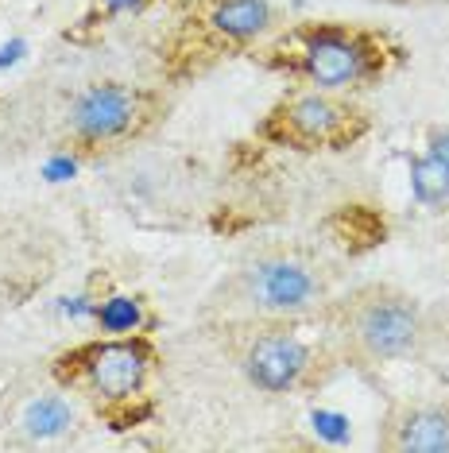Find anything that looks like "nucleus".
I'll return each mask as SVG.
<instances>
[{"label": "nucleus", "instance_id": "7ed1b4c3", "mask_svg": "<svg viewBox=\"0 0 449 453\" xmlns=\"http://www.w3.org/2000/svg\"><path fill=\"white\" fill-rule=\"evenodd\" d=\"M252 58L294 86L361 97L395 74L400 47L387 32L356 19H299L271 35Z\"/></svg>", "mask_w": 449, "mask_h": 453}, {"label": "nucleus", "instance_id": "20e7f679", "mask_svg": "<svg viewBox=\"0 0 449 453\" xmlns=\"http://www.w3.org/2000/svg\"><path fill=\"white\" fill-rule=\"evenodd\" d=\"M50 384L109 426L136 422L163 376V349L148 334L86 337L50 357Z\"/></svg>", "mask_w": 449, "mask_h": 453}, {"label": "nucleus", "instance_id": "f257e3e1", "mask_svg": "<svg viewBox=\"0 0 449 453\" xmlns=\"http://www.w3.org/2000/svg\"><path fill=\"white\" fill-rule=\"evenodd\" d=\"M337 295V264L318 244L306 241H260L244 249L213 280L198 306V322H314Z\"/></svg>", "mask_w": 449, "mask_h": 453}, {"label": "nucleus", "instance_id": "1a4fd4ad", "mask_svg": "<svg viewBox=\"0 0 449 453\" xmlns=\"http://www.w3.org/2000/svg\"><path fill=\"white\" fill-rule=\"evenodd\" d=\"M384 453H449V399H395L376 422Z\"/></svg>", "mask_w": 449, "mask_h": 453}, {"label": "nucleus", "instance_id": "f03ea898", "mask_svg": "<svg viewBox=\"0 0 449 453\" xmlns=\"http://www.w3.org/2000/svg\"><path fill=\"white\" fill-rule=\"evenodd\" d=\"M322 337L341 368L384 372L422 360L438 342V318L426 298L400 283H356L337 291L318 314Z\"/></svg>", "mask_w": 449, "mask_h": 453}, {"label": "nucleus", "instance_id": "6e6552de", "mask_svg": "<svg viewBox=\"0 0 449 453\" xmlns=\"http://www.w3.org/2000/svg\"><path fill=\"white\" fill-rule=\"evenodd\" d=\"M372 132V112L361 97L294 86L256 120V140L291 156H345Z\"/></svg>", "mask_w": 449, "mask_h": 453}, {"label": "nucleus", "instance_id": "39448f33", "mask_svg": "<svg viewBox=\"0 0 449 453\" xmlns=\"http://www.w3.org/2000/svg\"><path fill=\"white\" fill-rule=\"evenodd\" d=\"M206 329L217 353L237 368V376L268 399L314 395L341 368L325 337L302 334V322L240 318V322H209Z\"/></svg>", "mask_w": 449, "mask_h": 453}, {"label": "nucleus", "instance_id": "423d86ee", "mask_svg": "<svg viewBox=\"0 0 449 453\" xmlns=\"http://www.w3.org/2000/svg\"><path fill=\"white\" fill-rule=\"evenodd\" d=\"M167 112V89L128 78H101L70 97L63 117V140L81 159H109L144 143L151 132L163 128Z\"/></svg>", "mask_w": 449, "mask_h": 453}, {"label": "nucleus", "instance_id": "0eeeda50", "mask_svg": "<svg viewBox=\"0 0 449 453\" xmlns=\"http://www.w3.org/2000/svg\"><path fill=\"white\" fill-rule=\"evenodd\" d=\"M287 27L275 0H186L171 35V74L190 78L221 58L256 55Z\"/></svg>", "mask_w": 449, "mask_h": 453}]
</instances>
